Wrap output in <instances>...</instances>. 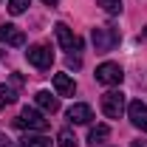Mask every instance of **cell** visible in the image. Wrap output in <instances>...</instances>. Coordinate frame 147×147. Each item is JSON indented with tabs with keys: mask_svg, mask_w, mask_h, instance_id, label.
Masks as SVG:
<instances>
[{
	"mask_svg": "<svg viewBox=\"0 0 147 147\" xmlns=\"http://www.w3.org/2000/svg\"><path fill=\"white\" fill-rule=\"evenodd\" d=\"M91 40H93V48L96 51H102V54H108V51H113L116 45H119V31L116 28H110V26H96L91 31Z\"/></svg>",
	"mask_w": 147,
	"mask_h": 147,
	"instance_id": "1",
	"label": "cell"
},
{
	"mask_svg": "<svg viewBox=\"0 0 147 147\" xmlns=\"http://www.w3.org/2000/svg\"><path fill=\"white\" fill-rule=\"evenodd\" d=\"M14 125L20 130H34V133H42V130H48V119L34 108H23L20 110V116L14 119Z\"/></svg>",
	"mask_w": 147,
	"mask_h": 147,
	"instance_id": "2",
	"label": "cell"
},
{
	"mask_svg": "<svg viewBox=\"0 0 147 147\" xmlns=\"http://www.w3.org/2000/svg\"><path fill=\"white\" fill-rule=\"evenodd\" d=\"M125 93L122 91H108L102 96V113L108 116V119H119L122 113H125Z\"/></svg>",
	"mask_w": 147,
	"mask_h": 147,
	"instance_id": "3",
	"label": "cell"
},
{
	"mask_svg": "<svg viewBox=\"0 0 147 147\" xmlns=\"http://www.w3.org/2000/svg\"><path fill=\"white\" fill-rule=\"evenodd\" d=\"M26 59H28V65H34V68H40V71H45V68H51L54 54H51L48 45H31V48L26 51Z\"/></svg>",
	"mask_w": 147,
	"mask_h": 147,
	"instance_id": "4",
	"label": "cell"
},
{
	"mask_svg": "<svg viewBox=\"0 0 147 147\" xmlns=\"http://www.w3.org/2000/svg\"><path fill=\"white\" fill-rule=\"evenodd\" d=\"M125 79V71L116 65V62H102L99 68H96V82H102V85H119Z\"/></svg>",
	"mask_w": 147,
	"mask_h": 147,
	"instance_id": "5",
	"label": "cell"
},
{
	"mask_svg": "<svg viewBox=\"0 0 147 147\" xmlns=\"http://www.w3.org/2000/svg\"><path fill=\"white\" fill-rule=\"evenodd\" d=\"M54 31H57V40H59V45H62L65 51H74V54H76V51H82V40L74 34L65 23H57Z\"/></svg>",
	"mask_w": 147,
	"mask_h": 147,
	"instance_id": "6",
	"label": "cell"
},
{
	"mask_svg": "<svg viewBox=\"0 0 147 147\" xmlns=\"http://www.w3.org/2000/svg\"><path fill=\"white\" fill-rule=\"evenodd\" d=\"M127 116H130V125H133V127L147 130V105L142 99H136V102L127 105Z\"/></svg>",
	"mask_w": 147,
	"mask_h": 147,
	"instance_id": "7",
	"label": "cell"
},
{
	"mask_svg": "<svg viewBox=\"0 0 147 147\" xmlns=\"http://www.w3.org/2000/svg\"><path fill=\"white\" fill-rule=\"evenodd\" d=\"M0 42H6V45H26V34L20 31L17 26L3 23L0 26Z\"/></svg>",
	"mask_w": 147,
	"mask_h": 147,
	"instance_id": "8",
	"label": "cell"
},
{
	"mask_svg": "<svg viewBox=\"0 0 147 147\" xmlns=\"http://www.w3.org/2000/svg\"><path fill=\"white\" fill-rule=\"evenodd\" d=\"M68 119H71L74 125H88V122L93 119V110H91V105L76 102V105H71V108H68Z\"/></svg>",
	"mask_w": 147,
	"mask_h": 147,
	"instance_id": "9",
	"label": "cell"
},
{
	"mask_svg": "<svg viewBox=\"0 0 147 147\" xmlns=\"http://www.w3.org/2000/svg\"><path fill=\"white\" fill-rule=\"evenodd\" d=\"M34 102H37V108H42L45 113H57L59 110V99H57L54 93H48V91H37Z\"/></svg>",
	"mask_w": 147,
	"mask_h": 147,
	"instance_id": "10",
	"label": "cell"
},
{
	"mask_svg": "<svg viewBox=\"0 0 147 147\" xmlns=\"http://www.w3.org/2000/svg\"><path fill=\"white\" fill-rule=\"evenodd\" d=\"M54 88L59 96H74V91H76V85L68 74H54Z\"/></svg>",
	"mask_w": 147,
	"mask_h": 147,
	"instance_id": "11",
	"label": "cell"
},
{
	"mask_svg": "<svg viewBox=\"0 0 147 147\" xmlns=\"http://www.w3.org/2000/svg\"><path fill=\"white\" fill-rule=\"evenodd\" d=\"M105 139H110V127H108V125H93L91 133H88V142L96 147V144H102Z\"/></svg>",
	"mask_w": 147,
	"mask_h": 147,
	"instance_id": "12",
	"label": "cell"
},
{
	"mask_svg": "<svg viewBox=\"0 0 147 147\" xmlns=\"http://www.w3.org/2000/svg\"><path fill=\"white\" fill-rule=\"evenodd\" d=\"M20 147H51V139H45V136H40V133H28V136H23L20 139Z\"/></svg>",
	"mask_w": 147,
	"mask_h": 147,
	"instance_id": "13",
	"label": "cell"
},
{
	"mask_svg": "<svg viewBox=\"0 0 147 147\" xmlns=\"http://www.w3.org/2000/svg\"><path fill=\"white\" fill-rule=\"evenodd\" d=\"M57 144H59V147H76V144H79V139H76L68 127H62L59 133H57Z\"/></svg>",
	"mask_w": 147,
	"mask_h": 147,
	"instance_id": "14",
	"label": "cell"
},
{
	"mask_svg": "<svg viewBox=\"0 0 147 147\" xmlns=\"http://www.w3.org/2000/svg\"><path fill=\"white\" fill-rule=\"evenodd\" d=\"M14 102H17V93L11 91L9 85H0V110L9 108V105H14Z\"/></svg>",
	"mask_w": 147,
	"mask_h": 147,
	"instance_id": "15",
	"label": "cell"
},
{
	"mask_svg": "<svg viewBox=\"0 0 147 147\" xmlns=\"http://www.w3.org/2000/svg\"><path fill=\"white\" fill-rule=\"evenodd\" d=\"M99 6H102L108 14H119V11H122V0H99Z\"/></svg>",
	"mask_w": 147,
	"mask_h": 147,
	"instance_id": "16",
	"label": "cell"
},
{
	"mask_svg": "<svg viewBox=\"0 0 147 147\" xmlns=\"http://www.w3.org/2000/svg\"><path fill=\"white\" fill-rule=\"evenodd\" d=\"M28 3H31V0H9V11H11V14H23V11L28 9Z\"/></svg>",
	"mask_w": 147,
	"mask_h": 147,
	"instance_id": "17",
	"label": "cell"
},
{
	"mask_svg": "<svg viewBox=\"0 0 147 147\" xmlns=\"http://www.w3.org/2000/svg\"><path fill=\"white\" fill-rule=\"evenodd\" d=\"M79 65H82V59L74 57V54H68V68H79Z\"/></svg>",
	"mask_w": 147,
	"mask_h": 147,
	"instance_id": "18",
	"label": "cell"
},
{
	"mask_svg": "<svg viewBox=\"0 0 147 147\" xmlns=\"http://www.w3.org/2000/svg\"><path fill=\"white\" fill-rule=\"evenodd\" d=\"M0 147H14V142H9V139H6V136L0 133Z\"/></svg>",
	"mask_w": 147,
	"mask_h": 147,
	"instance_id": "19",
	"label": "cell"
},
{
	"mask_svg": "<svg viewBox=\"0 0 147 147\" xmlns=\"http://www.w3.org/2000/svg\"><path fill=\"white\" fill-rule=\"evenodd\" d=\"M42 3H45V6H57L59 0H42Z\"/></svg>",
	"mask_w": 147,
	"mask_h": 147,
	"instance_id": "20",
	"label": "cell"
},
{
	"mask_svg": "<svg viewBox=\"0 0 147 147\" xmlns=\"http://www.w3.org/2000/svg\"><path fill=\"white\" fill-rule=\"evenodd\" d=\"M130 147H144V142H133V144H130Z\"/></svg>",
	"mask_w": 147,
	"mask_h": 147,
	"instance_id": "21",
	"label": "cell"
},
{
	"mask_svg": "<svg viewBox=\"0 0 147 147\" xmlns=\"http://www.w3.org/2000/svg\"><path fill=\"white\" fill-rule=\"evenodd\" d=\"M0 57H3V51H0Z\"/></svg>",
	"mask_w": 147,
	"mask_h": 147,
	"instance_id": "22",
	"label": "cell"
}]
</instances>
